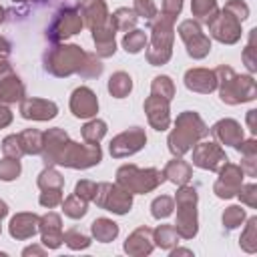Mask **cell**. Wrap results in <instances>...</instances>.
Segmentation results:
<instances>
[{"label":"cell","mask_w":257,"mask_h":257,"mask_svg":"<svg viewBox=\"0 0 257 257\" xmlns=\"http://www.w3.org/2000/svg\"><path fill=\"white\" fill-rule=\"evenodd\" d=\"M40 155L46 167L62 165L70 169H88L98 165L102 159V151L98 145H78L70 141L66 131L62 128H50L48 133H44V145Z\"/></svg>","instance_id":"1"},{"label":"cell","mask_w":257,"mask_h":257,"mask_svg":"<svg viewBox=\"0 0 257 257\" xmlns=\"http://www.w3.org/2000/svg\"><path fill=\"white\" fill-rule=\"evenodd\" d=\"M207 135H209V128L203 122V118L193 110H185L177 116L175 128L169 135V151L175 157H183Z\"/></svg>","instance_id":"2"},{"label":"cell","mask_w":257,"mask_h":257,"mask_svg":"<svg viewBox=\"0 0 257 257\" xmlns=\"http://www.w3.org/2000/svg\"><path fill=\"white\" fill-rule=\"evenodd\" d=\"M86 56L88 52H84L76 44H56L44 52V68L54 76L82 74Z\"/></svg>","instance_id":"3"},{"label":"cell","mask_w":257,"mask_h":257,"mask_svg":"<svg viewBox=\"0 0 257 257\" xmlns=\"http://www.w3.org/2000/svg\"><path fill=\"white\" fill-rule=\"evenodd\" d=\"M217 86L221 100L227 104H239V102H249L257 96V86L253 76H239L235 74L233 68L221 64L217 70Z\"/></svg>","instance_id":"4"},{"label":"cell","mask_w":257,"mask_h":257,"mask_svg":"<svg viewBox=\"0 0 257 257\" xmlns=\"http://www.w3.org/2000/svg\"><path fill=\"white\" fill-rule=\"evenodd\" d=\"M173 18L169 16H159V20L153 22L151 26V48L147 50V60L153 66L167 64L173 54V38H175V28H173Z\"/></svg>","instance_id":"5"},{"label":"cell","mask_w":257,"mask_h":257,"mask_svg":"<svg viewBox=\"0 0 257 257\" xmlns=\"http://www.w3.org/2000/svg\"><path fill=\"white\" fill-rule=\"evenodd\" d=\"M165 181V175L159 169H139L135 165H122L116 171V185L126 189L131 195L135 193H151Z\"/></svg>","instance_id":"6"},{"label":"cell","mask_w":257,"mask_h":257,"mask_svg":"<svg viewBox=\"0 0 257 257\" xmlns=\"http://www.w3.org/2000/svg\"><path fill=\"white\" fill-rule=\"evenodd\" d=\"M175 201H177V223L173 227H175L179 237L193 239L199 231V227H197V191H195V187L181 185Z\"/></svg>","instance_id":"7"},{"label":"cell","mask_w":257,"mask_h":257,"mask_svg":"<svg viewBox=\"0 0 257 257\" xmlns=\"http://www.w3.org/2000/svg\"><path fill=\"white\" fill-rule=\"evenodd\" d=\"M82 24H84V22H82L78 4L72 2V4L62 6V8L54 14V18H52V22H50V26H48V30H46V36H48V40H52V42H60V40H66L68 36L80 32Z\"/></svg>","instance_id":"8"},{"label":"cell","mask_w":257,"mask_h":257,"mask_svg":"<svg viewBox=\"0 0 257 257\" xmlns=\"http://www.w3.org/2000/svg\"><path fill=\"white\" fill-rule=\"evenodd\" d=\"M92 201L100 209L112 211L116 215H124L133 207V195L126 189H122L120 185H112V183H98L96 195Z\"/></svg>","instance_id":"9"},{"label":"cell","mask_w":257,"mask_h":257,"mask_svg":"<svg viewBox=\"0 0 257 257\" xmlns=\"http://www.w3.org/2000/svg\"><path fill=\"white\" fill-rule=\"evenodd\" d=\"M209 32L215 40L223 42V44H235L241 38V20L235 18L229 10H221L217 12L209 22Z\"/></svg>","instance_id":"10"},{"label":"cell","mask_w":257,"mask_h":257,"mask_svg":"<svg viewBox=\"0 0 257 257\" xmlns=\"http://www.w3.org/2000/svg\"><path fill=\"white\" fill-rule=\"evenodd\" d=\"M179 36H181V40L185 42L189 56H193V58H205V56L209 54V50H211V40H209V36L201 30L199 22H195V20H183V22L179 24Z\"/></svg>","instance_id":"11"},{"label":"cell","mask_w":257,"mask_h":257,"mask_svg":"<svg viewBox=\"0 0 257 257\" xmlns=\"http://www.w3.org/2000/svg\"><path fill=\"white\" fill-rule=\"evenodd\" d=\"M147 143V135L141 126H133L120 135H116L110 141V155L114 159H122L128 155H135L137 151H141Z\"/></svg>","instance_id":"12"},{"label":"cell","mask_w":257,"mask_h":257,"mask_svg":"<svg viewBox=\"0 0 257 257\" xmlns=\"http://www.w3.org/2000/svg\"><path fill=\"white\" fill-rule=\"evenodd\" d=\"M241 185H243V169L239 165L227 161L219 169V179L213 185V191L219 199H231L237 195Z\"/></svg>","instance_id":"13"},{"label":"cell","mask_w":257,"mask_h":257,"mask_svg":"<svg viewBox=\"0 0 257 257\" xmlns=\"http://www.w3.org/2000/svg\"><path fill=\"white\" fill-rule=\"evenodd\" d=\"M225 151L217 143H199L193 147V165L205 171H219L227 163Z\"/></svg>","instance_id":"14"},{"label":"cell","mask_w":257,"mask_h":257,"mask_svg":"<svg viewBox=\"0 0 257 257\" xmlns=\"http://www.w3.org/2000/svg\"><path fill=\"white\" fill-rule=\"evenodd\" d=\"M70 110L78 118H90L98 112V100L96 94L88 86H78L74 88L70 96Z\"/></svg>","instance_id":"15"},{"label":"cell","mask_w":257,"mask_h":257,"mask_svg":"<svg viewBox=\"0 0 257 257\" xmlns=\"http://www.w3.org/2000/svg\"><path fill=\"white\" fill-rule=\"evenodd\" d=\"M58 112V106L46 98H22L20 114L30 120H50Z\"/></svg>","instance_id":"16"},{"label":"cell","mask_w":257,"mask_h":257,"mask_svg":"<svg viewBox=\"0 0 257 257\" xmlns=\"http://www.w3.org/2000/svg\"><path fill=\"white\" fill-rule=\"evenodd\" d=\"M169 102L167 98H161V96H155L151 94L147 100H145V112H147V118L151 122V126L155 131H165L169 128L171 124V114H169Z\"/></svg>","instance_id":"17"},{"label":"cell","mask_w":257,"mask_h":257,"mask_svg":"<svg viewBox=\"0 0 257 257\" xmlns=\"http://www.w3.org/2000/svg\"><path fill=\"white\" fill-rule=\"evenodd\" d=\"M185 86L193 92L209 94L217 88V74L209 68H191L185 72Z\"/></svg>","instance_id":"18"},{"label":"cell","mask_w":257,"mask_h":257,"mask_svg":"<svg viewBox=\"0 0 257 257\" xmlns=\"http://www.w3.org/2000/svg\"><path fill=\"white\" fill-rule=\"evenodd\" d=\"M78 10H80V16H82V22H84L90 30L102 26V24L110 18L104 0H82V2L78 4Z\"/></svg>","instance_id":"19"},{"label":"cell","mask_w":257,"mask_h":257,"mask_svg":"<svg viewBox=\"0 0 257 257\" xmlns=\"http://www.w3.org/2000/svg\"><path fill=\"white\" fill-rule=\"evenodd\" d=\"M114 32H116V28H114V24H112L110 18H108L102 26H98V28L92 30V40H94V44H96V56L108 58V56L114 54V50H116Z\"/></svg>","instance_id":"20"},{"label":"cell","mask_w":257,"mask_h":257,"mask_svg":"<svg viewBox=\"0 0 257 257\" xmlns=\"http://www.w3.org/2000/svg\"><path fill=\"white\" fill-rule=\"evenodd\" d=\"M38 231L42 233V243L48 249H56L62 243V227H60V217L56 213H46L40 217Z\"/></svg>","instance_id":"21"},{"label":"cell","mask_w":257,"mask_h":257,"mask_svg":"<svg viewBox=\"0 0 257 257\" xmlns=\"http://www.w3.org/2000/svg\"><path fill=\"white\" fill-rule=\"evenodd\" d=\"M211 135H213L219 143L231 145V147H235V145H239V143L243 141V128H241V124H239L237 120H233V118H223V120L215 122L213 128H211Z\"/></svg>","instance_id":"22"},{"label":"cell","mask_w":257,"mask_h":257,"mask_svg":"<svg viewBox=\"0 0 257 257\" xmlns=\"http://www.w3.org/2000/svg\"><path fill=\"white\" fill-rule=\"evenodd\" d=\"M40 217L34 213H18L10 221V235L14 239H30L38 231Z\"/></svg>","instance_id":"23"},{"label":"cell","mask_w":257,"mask_h":257,"mask_svg":"<svg viewBox=\"0 0 257 257\" xmlns=\"http://www.w3.org/2000/svg\"><path fill=\"white\" fill-rule=\"evenodd\" d=\"M124 251L128 255H149L153 251V231L149 227H139L124 241Z\"/></svg>","instance_id":"24"},{"label":"cell","mask_w":257,"mask_h":257,"mask_svg":"<svg viewBox=\"0 0 257 257\" xmlns=\"http://www.w3.org/2000/svg\"><path fill=\"white\" fill-rule=\"evenodd\" d=\"M163 175H165V179H169L175 185H187L189 179L193 177V169L187 161H183L181 157H175L173 161L167 163Z\"/></svg>","instance_id":"25"},{"label":"cell","mask_w":257,"mask_h":257,"mask_svg":"<svg viewBox=\"0 0 257 257\" xmlns=\"http://www.w3.org/2000/svg\"><path fill=\"white\" fill-rule=\"evenodd\" d=\"M22 98H24V84L14 72L0 78V102H16Z\"/></svg>","instance_id":"26"},{"label":"cell","mask_w":257,"mask_h":257,"mask_svg":"<svg viewBox=\"0 0 257 257\" xmlns=\"http://www.w3.org/2000/svg\"><path fill=\"white\" fill-rule=\"evenodd\" d=\"M90 231H92V235H94L96 241H100V243H108V241H112V239L118 235V225H116L114 221L106 219V217H100V219L92 221Z\"/></svg>","instance_id":"27"},{"label":"cell","mask_w":257,"mask_h":257,"mask_svg":"<svg viewBox=\"0 0 257 257\" xmlns=\"http://www.w3.org/2000/svg\"><path fill=\"white\" fill-rule=\"evenodd\" d=\"M133 90V78L126 74V72H114L110 78H108V92L114 96V98H124L128 92Z\"/></svg>","instance_id":"28"},{"label":"cell","mask_w":257,"mask_h":257,"mask_svg":"<svg viewBox=\"0 0 257 257\" xmlns=\"http://www.w3.org/2000/svg\"><path fill=\"white\" fill-rule=\"evenodd\" d=\"M20 141L24 147V155H40L44 145V133L36 128H26L20 133Z\"/></svg>","instance_id":"29"},{"label":"cell","mask_w":257,"mask_h":257,"mask_svg":"<svg viewBox=\"0 0 257 257\" xmlns=\"http://www.w3.org/2000/svg\"><path fill=\"white\" fill-rule=\"evenodd\" d=\"M104 135H106V122L100 120V118L88 120V122L82 126V139H84L88 145H98Z\"/></svg>","instance_id":"30"},{"label":"cell","mask_w":257,"mask_h":257,"mask_svg":"<svg viewBox=\"0 0 257 257\" xmlns=\"http://www.w3.org/2000/svg\"><path fill=\"white\" fill-rule=\"evenodd\" d=\"M86 205H88V201H84L82 197H78L74 193V195H70L62 201V211L70 219H80V217L86 215Z\"/></svg>","instance_id":"31"},{"label":"cell","mask_w":257,"mask_h":257,"mask_svg":"<svg viewBox=\"0 0 257 257\" xmlns=\"http://www.w3.org/2000/svg\"><path fill=\"white\" fill-rule=\"evenodd\" d=\"M191 12L197 20L201 22H209L219 10H217V0H193L191 4Z\"/></svg>","instance_id":"32"},{"label":"cell","mask_w":257,"mask_h":257,"mask_svg":"<svg viewBox=\"0 0 257 257\" xmlns=\"http://www.w3.org/2000/svg\"><path fill=\"white\" fill-rule=\"evenodd\" d=\"M137 18H139V16H137V12H135L133 8H118V10H114V14L110 16L114 28H116V30H126V32L135 28Z\"/></svg>","instance_id":"33"},{"label":"cell","mask_w":257,"mask_h":257,"mask_svg":"<svg viewBox=\"0 0 257 257\" xmlns=\"http://www.w3.org/2000/svg\"><path fill=\"white\" fill-rule=\"evenodd\" d=\"M38 187L42 191H48V189H62L64 187V177L52 169V167H46L40 175H38Z\"/></svg>","instance_id":"34"},{"label":"cell","mask_w":257,"mask_h":257,"mask_svg":"<svg viewBox=\"0 0 257 257\" xmlns=\"http://www.w3.org/2000/svg\"><path fill=\"white\" fill-rule=\"evenodd\" d=\"M239 245L247 251V253H255L257 251V217H251L245 225V231L241 233Z\"/></svg>","instance_id":"35"},{"label":"cell","mask_w":257,"mask_h":257,"mask_svg":"<svg viewBox=\"0 0 257 257\" xmlns=\"http://www.w3.org/2000/svg\"><path fill=\"white\" fill-rule=\"evenodd\" d=\"M177 239H179V235L173 225H161L153 231V241H157V245L161 249H171L177 243Z\"/></svg>","instance_id":"36"},{"label":"cell","mask_w":257,"mask_h":257,"mask_svg":"<svg viewBox=\"0 0 257 257\" xmlns=\"http://www.w3.org/2000/svg\"><path fill=\"white\" fill-rule=\"evenodd\" d=\"M151 94L155 96H161V98H167L171 100L175 96V84L169 76H155L153 78V84H151Z\"/></svg>","instance_id":"37"},{"label":"cell","mask_w":257,"mask_h":257,"mask_svg":"<svg viewBox=\"0 0 257 257\" xmlns=\"http://www.w3.org/2000/svg\"><path fill=\"white\" fill-rule=\"evenodd\" d=\"M145 44H147V34H145L143 30H131V32H126L124 38H122V46H124V50L131 52V54L141 52V50L145 48Z\"/></svg>","instance_id":"38"},{"label":"cell","mask_w":257,"mask_h":257,"mask_svg":"<svg viewBox=\"0 0 257 257\" xmlns=\"http://www.w3.org/2000/svg\"><path fill=\"white\" fill-rule=\"evenodd\" d=\"M173 209H175V201L167 195H161L151 203V213L155 219H167L173 213Z\"/></svg>","instance_id":"39"},{"label":"cell","mask_w":257,"mask_h":257,"mask_svg":"<svg viewBox=\"0 0 257 257\" xmlns=\"http://www.w3.org/2000/svg\"><path fill=\"white\" fill-rule=\"evenodd\" d=\"M2 153H4V157L20 159V157L24 155V147H22L20 135H8V137L2 141Z\"/></svg>","instance_id":"40"},{"label":"cell","mask_w":257,"mask_h":257,"mask_svg":"<svg viewBox=\"0 0 257 257\" xmlns=\"http://www.w3.org/2000/svg\"><path fill=\"white\" fill-rule=\"evenodd\" d=\"M243 221H245V211H243L239 205H231V207L225 209V213H223V225H225L227 229H235V227H239Z\"/></svg>","instance_id":"41"},{"label":"cell","mask_w":257,"mask_h":257,"mask_svg":"<svg viewBox=\"0 0 257 257\" xmlns=\"http://www.w3.org/2000/svg\"><path fill=\"white\" fill-rule=\"evenodd\" d=\"M20 175V159H2L0 161V179L2 181H14Z\"/></svg>","instance_id":"42"},{"label":"cell","mask_w":257,"mask_h":257,"mask_svg":"<svg viewBox=\"0 0 257 257\" xmlns=\"http://www.w3.org/2000/svg\"><path fill=\"white\" fill-rule=\"evenodd\" d=\"M62 241L70 247V249H86L90 245V239L86 235H82L80 231L76 229H70L66 233H62Z\"/></svg>","instance_id":"43"},{"label":"cell","mask_w":257,"mask_h":257,"mask_svg":"<svg viewBox=\"0 0 257 257\" xmlns=\"http://www.w3.org/2000/svg\"><path fill=\"white\" fill-rule=\"evenodd\" d=\"M255 34H257V30L253 28L251 30V34H249V44H247V48L243 50V62H245V66L249 68V72H255V68H257V48H255Z\"/></svg>","instance_id":"44"},{"label":"cell","mask_w":257,"mask_h":257,"mask_svg":"<svg viewBox=\"0 0 257 257\" xmlns=\"http://www.w3.org/2000/svg\"><path fill=\"white\" fill-rule=\"evenodd\" d=\"M102 72V64H100V60L96 58V52H88V56H86V66H84V70H82V78H94V76H98Z\"/></svg>","instance_id":"45"},{"label":"cell","mask_w":257,"mask_h":257,"mask_svg":"<svg viewBox=\"0 0 257 257\" xmlns=\"http://www.w3.org/2000/svg\"><path fill=\"white\" fill-rule=\"evenodd\" d=\"M38 201H40L42 207L52 209V207H56V205L62 203V189H48V191H42Z\"/></svg>","instance_id":"46"},{"label":"cell","mask_w":257,"mask_h":257,"mask_svg":"<svg viewBox=\"0 0 257 257\" xmlns=\"http://www.w3.org/2000/svg\"><path fill=\"white\" fill-rule=\"evenodd\" d=\"M133 10L137 12V16H143L147 20L157 16V6H155L153 0H135V8Z\"/></svg>","instance_id":"47"},{"label":"cell","mask_w":257,"mask_h":257,"mask_svg":"<svg viewBox=\"0 0 257 257\" xmlns=\"http://www.w3.org/2000/svg\"><path fill=\"white\" fill-rule=\"evenodd\" d=\"M225 10H229L235 18H239L241 22L249 16V6L243 2V0H229L227 4H225Z\"/></svg>","instance_id":"48"},{"label":"cell","mask_w":257,"mask_h":257,"mask_svg":"<svg viewBox=\"0 0 257 257\" xmlns=\"http://www.w3.org/2000/svg\"><path fill=\"white\" fill-rule=\"evenodd\" d=\"M74 193L78 197H82L84 201H92L94 195H96V183H92V181H78L76 187H74Z\"/></svg>","instance_id":"49"},{"label":"cell","mask_w":257,"mask_h":257,"mask_svg":"<svg viewBox=\"0 0 257 257\" xmlns=\"http://www.w3.org/2000/svg\"><path fill=\"white\" fill-rule=\"evenodd\" d=\"M237 195H239V199L245 203V205H249V207H255L257 205V187L251 183V185H241L239 187V191H237Z\"/></svg>","instance_id":"50"},{"label":"cell","mask_w":257,"mask_h":257,"mask_svg":"<svg viewBox=\"0 0 257 257\" xmlns=\"http://www.w3.org/2000/svg\"><path fill=\"white\" fill-rule=\"evenodd\" d=\"M181 8H183V0H163V16H169L175 20Z\"/></svg>","instance_id":"51"},{"label":"cell","mask_w":257,"mask_h":257,"mask_svg":"<svg viewBox=\"0 0 257 257\" xmlns=\"http://www.w3.org/2000/svg\"><path fill=\"white\" fill-rule=\"evenodd\" d=\"M235 149L243 155V157H251V155H257V143L255 139H249V141H241L239 145H235Z\"/></svg>","instance_id":"52"},{"label":"cell","mask_w":257,"mask_h":257,"mask_svg":"<svg viewBox=\"0 0 257 257\" xmlns=\"http://www.w3.org/2000/svg\"><path fill=\"white\" fill-rule=\"evenodd\" d=\"M255 159H257V155H251V157H243V161H241V169L249 177H255V173H257V167H255L257 161Z\"/></svg>","instance_id":"53"},{"label":"cell","mask_w":257,"mask_h":257,"mask_svg":"<svg viewBox=\"0 0 257 257\" xmlns=\"http://www.w3.org/2000/svg\"><path fill=\"white\" fill-rule=\"evenodd\" d=\"M12 122V110L8 108V106H4V104H0V128H4V126H8Z\"/></svg>","instance_id":"54"},{"label":"cell","mask_w":257,"mask_h":257,"mask_svg":"<svg viewBox=\"0 0 257 257\" xmlns=\"http://www.w3.org/2000/svg\"><path fill=\"white\" fill-rule=\"evenodd\" d=\"M12 72V68H10V62L6 60V58H2L0 56V78H4L6 74H10Z\"/></svg>","instance_id":"55"},{"label":"cell","mask_w":257,"mask_h":257,"mask_svg":"<svg viewBox=\"0 0 257 257\" xmlns=\"http://www.w3.org/2000/svg\"><path fill=\"white\" fill-rule=\"evenodd\" d=\"M255 114H257V110H249L247 112V124H249V131L255 135L257 133V126H255Z\"/></svg>","instance_id":"56"},{"label":"cell","mask_w":257,"mask_h":257,"mask_svg":"<svg viewBox=\"0 0 257 257\" xmlns=\"http://www.w3.org/2000/svg\"><path fill=\"white\" fill-rule=\"evenodd\" d=\"M0 52H2V54H8V52H10V42H8L4 36H0Z\"/></svg>","instance_id":"57"},{"label":"cell","mask_w":257,"mask_h":257,"mask_svg":"<svg viewBox=\"0 0 257 257\" xmlns=\"http://www.w3.org/2000/svg\"><path fill=\"white\" fill-rule=\"evenodd\" d=\"M30 253H36V255H42L44 251H42V249H38V247H28V249H24V251H22V255H30Z\"/></svg>","instance_id":"58"},{"label":"cell","mask_w":257,"mask_h":257,"mask_svg":"<svg viewBox=\"0 0 257 257\" xmlns=\"http://www.w3.org/2000/svg\"><path fill=\"white\" fill-rule=\"evenodd\" d=\"M177 255H193L189 249H175V251H171V257H177Z\"/></svg>","instance_id":"59"},{"label":"cell","mask_w":257,"mask_h":257,"mask_svg":"<svg viewBox=\"0 0 257 257\" xmlns=\"http://www.w3.org/2000/svg\"><path fill=\"white\" fill-rule=\"evenodd\" d=\"M6 213H8V207H6V203H4V201H0V221L6 217Z\"/></svg>","instance_id":"60"},{"label":"cell","mask_w":257,"mask_h":257,"mask_svg":"<svg viewBox=\"0 0 257 257\" xmlns=\"http://www.w3.org/2000/svg\"><path fill=\"white\" fill-rule=\"evenodd\" d=\"M4 14H6V10H4V8H2V6H0V22H2V20H4Z\"/></svg>","instance_id":"61"},{"label":"cell","mask_w":257,"mask_h":257,"mask_svg":"<svg viewBox=\"0 0 257 257\" xmlns=\"http://www.w3.org/2000/svg\"><path fill=\"white\" fill-rule=\"evenodd\" d=\"M14 2H30V0H14ZM32 2H44V0H32Z\"/></svg>","instance_id":"62"}]
</instances>
